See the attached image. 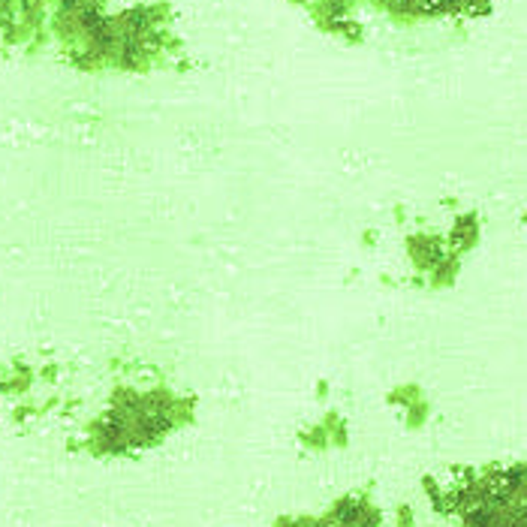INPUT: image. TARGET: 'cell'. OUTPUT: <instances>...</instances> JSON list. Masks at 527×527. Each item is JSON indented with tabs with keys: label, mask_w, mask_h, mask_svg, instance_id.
I'll return each mask as SVG.
<instances>
[]
</instances>
